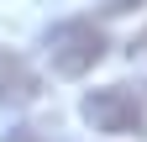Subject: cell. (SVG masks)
Instances as JSON below:
<instances>
[{
    "label": "cell",
    "mask_w": 147,
    "mask_h": 142,
    "mask_svg": "<svg viewBox=\"0 0 147 142\" xmlns=\"http://www.w3.org/2000/svg\"><path fill=\"white\" fill-rule=\"evenodd\" d=\"M100 5H105V11H116V16H121V11H137V5H142V0H100Z\"/></svg>",
    "instance_id": "obj_5"
},
{
    "label": "cell",
    "mask_w": 147,
    "mask_h": 142,
    "mask_svg": "<svg viewBox=\"0 0 147 142\" xmlns=\"http://www.w3.org/2000/svg\"><path fill=\"white\" fill-rule=\"evenodd\" d=\"M84 121L95 132H121V137H147V84H105L84 95Z\"/></svg>",
    "instance_id": "obj_1"
},
{
    "label": "cell",
    "mask_w": 147,
    "mask_h": 142,
    "mask_svg": "<svg viewBox=\"0 0 147 142\" xmlns=\"http://www.w3.org/2000/svg\"><path fill=\"white\" fill-rule=\"evenodd\" d=\"M42 47H47V63H53V74H63V79H79V74H89V68L105 58V47H110V42H105V32H100L95 21L74 16V21L47 26Z\"/></svg>",
    "instance_id": "obj_2"
},
{
    "label": "cell",
    "mask_w": 147,
    "mask_h": 142,
    "mask_svg": "<svg viewBox=\"0 0 147 142\" xmlns=\"http://www.w3.org/2000/svg\"><path fill=\"white\" fill-rule=\"evenodd\" d=\"M26 100H37V74L0 47V105H26Z\"/></svg>",
    "instance_id": "obj_3"
},
{
    "label": "cell",
    "mask_w": 147,
    "mask_h": 142,
    "mask_svg": "<svg viewBox=\"0 0 147 142\" xmlns=\"http://www.w3.org/2000/svg\"><path fill=\"white\" fill-rule=\"evenodd\" d=\"M0 142H42V137H37V126H16L11 137H0Z\"/></svg>",
    "instance_id": "obj_4"
}]
</instances>
